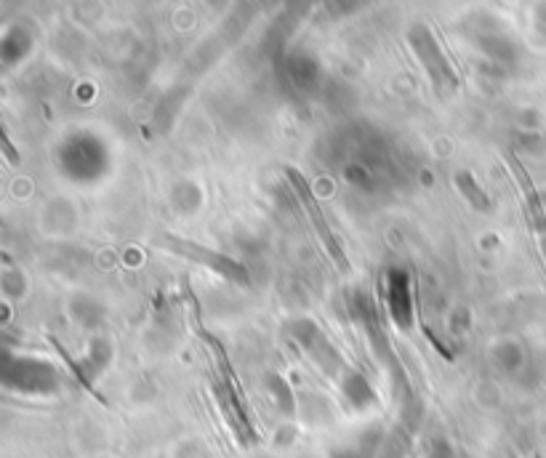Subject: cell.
Here are the masks:
<instances>
[{"label": "cell", "mask_w": 546, "mask_h": 458, "mask_svg": "<svg viewBox=\"0 0 546 458\" xmlns=\"http://www.w3.org/2000/svg\"><path fill=\"white\" fill-rule=\"evenodd\" d=\"M285 176H288V182H291L293 192H296V198H299L301 208H304V214H307L309 224H312V229H315V235L320 237V243H323L325 253L331 256V261L341 269V272H349L347 256H344V251H341V245H339V240H336V235H333L331 224H328L325 214L320 211V203H317V198L312 195V190H309V184H307V179H304V174H301V171H296V168H285Z\"/></svg>", "instance_id": "obj_2"}, {"label": "cell", "mask_w": 546, "mask_h": 458, "mask_svg": "<svg viewBox=\"0 0 546 458\" xmlns=\"http://www.w3.org/2000/svg\"><path fill=\"white\" fill-rule=\"evenodd\" d=\"M376 458H403V445L392 437V440H387V443H381L376 448Z\"/></svg>", "instance_id": "obj_6"}, {"label": "cell", "mask_w": 546, "mask_h": 458, "mask_svg": "<svg viewBox=\"0 0 546 458\" xmlns=\"http://www.w3.org/2000/svg\"><path fill=\"white\" fill-rule=\"evenodd\" d=\"M507 163H509V171H515L517 182H520V190H523V203H525V211H528V219H531V227L533 232L539 235L541 240V248H544V256H546V219H544V203H541V195L536 192V187H533L531 176L525 174V168L517 163L515 155H507Z\"/></svg>", "instance_id": "obj_4"}, {"label": "cell", "mask_w": 546, "mask_h": 458, "mask_svg": "<svg viewBox=\"0 0 546 458\" xmlns=\"http://www.w3.org/2000/svg\"><path fill=\"white\" fill-rule=\"evenodd\" d=\"M429 458H453L451 445L443 443V440H437V443L432 445V451H429Z\"/></svg>", "instance_id": "obj_7"}, {"label": "cell", "mask_w": 546, "mask_h": 458, "mask_svg": "<svg viewBox=\"0 0 546 458\" xmlns=\"http://www.w3.org/2000/svg\"><path fill=\"white\" fill-rule=\"evenodd\" d=\"M411 46L413 51L419 54L421 64H424V70H427L429 80H432V86L440 96H451L456 94V88H459V75L453 70V64L445 59L443 48L435 40L432 30L424 27V24H416L411 30Z\"/></svg>", "instance_id": "obj_1"}, {"label": "cell", "mask_w": 546, "mask_h": 458, "mask_svg": "<svg viewBox=\"0 0 546 458\" xmlns=\"http://www.w3.org/2000/svg\"><path fill=\"white\" fill-rule=\"evenodd\" d=\"M456 184L461 187V192H467V198L472 195L475 198V206L480 208V211H488V198H485V192L477 190L475 179H472V174H459L456 176Z\"/></svg>", "instance_id": "obj_5"}, {"label": "cell", "mask_w": 546, "mask_h": 458, "mask_svg": "<svg viewBox=\"0 0 546 458\" xmlns=\"http://www.w3.org/2000/svg\"><path fill=\"white\" fill-rule=\"evenodd\" d=\"M163 245H166L171 253H176V256H182V259H190L195 261V264H203V267L214 269L216 275H222L224 280L248 283L246 269L240 267L235 259H230V256H224V253L211 251V248H206V245L200 243H190V240H179V237H163Z\"/></svg>", "instance_id": "obj_3"}]
</instances>
